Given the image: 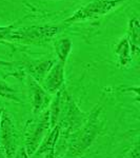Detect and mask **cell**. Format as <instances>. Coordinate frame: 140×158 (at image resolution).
I'll return each instance as SVG.
<instances>
[{"label": "cell", "instance_id": "obj_1", "mask_svg": "<svg viewBox=\"0 0 140 158\" xmlns=\"http://www.w3.org/2000/svg\"><path fill=\"white\" fill-rule=\"evenodd\" d=\"M57 25H32V27H14L6 33L3 40L16 41L27 44H42L49 42L59 33Z\"/></svg>", "mask_w": 140, "mask_h": 158}, {"label": "cell", "instance_id": "obj_2", "mask_svg": "<svg viewBox=\"0 0 140 158\" xmlns=\"http://www.w3.org/2000/svg\"><path fill=\"white\" fill-rule=\"evenodd\" d=\"M100 109L96 108L88 116V119L78 130L79 132H74L73 139L71 141L70 148L68 149L67 156L74 157L84 152L97 137L100 131V120H99Z\"/></svg>", "mask_w": 140, "mask_h": 158}, {"label": "cell", "instance_id": "obj_3", "mask_svg": "<svg viewBox=\"0 0 140 158\" xmlns=\"http://www.w3.org/2000/svg\"><path fill=\"white\" fill-rule=\"evenodd\" d=\"M37 117L27 122L24 130V153L31 158L34 156L42 140L51 129L49 111L45 110Z\"/></svg>", "mask_w": 140, "mask_h": 158}, {"label": "cell", "instance_id": "obj_4", "mask_svg": "<svg viewBox=\"0 0 140 158\" xmlns=\"http://www.w3.org/2000/svg\"><path fill=\"white\" fill-rule=\"evenodd\" d=\"M128 0H92L85 6L78 9L72 16L64 20V23H75L79 21H85L89 19L98 18L111 13L116 7L121 6Z\"/></svg>", "mask_w": 140, "mask_h": 158}, {"label": "cell", "instance_id": "obj_5", "mask_svg": "<svg viewBox=\"0 0 140 158\" xmlns=\"http://www.w3.org/2000/svg\"><path fill=\"white\" fill-rule=\"evenodd\" d=\"M0 147L6 158H15L17 153V133L12 115L2 110L0 115Z\"/></svg>", "mask_w": 140, "mask_h": 158}, {"label": "cell", "instance_id": "obj_6", "mask_svg": "<svg viewBox=\"0 0 140 158\" xmlns=\"http://www.w3.org/2000/svg\"><path fill=\"white\" fill-rule=\"evenodd\" d=\"M27 85H29L30 95H31V103H32L33 114L39 115L45 110H47V106L51 102L50 95L40 83L35 81L33 78L29 76L27 79Z\"/></svg>", "mask_w": 140, "mask_h": 158}, {"label": "cell", "instance_id": "obj_7", "mask_svg": "<svg viewBox=\"0 0 140 158\" xmlns=\"http://www.w3.org/2000/svg\"><path fill=\"white\" fill-rule=\"evenodd\" d=\"M64 69L65 63L57 61L52 65L42 81V88L49 94H56L63 89L64 85Z\"/></svg>", "mask_w": 140, "mask_h": 158}, {"label": "cell", "instance_id": "obj_8", "mask_svg": "<svg viewBox=\"0 0 140 158\" xmlns=\"http://www.w3.org/2000/svg\"><path fill=\"white\" fill-rule=\"evenodd\" d=\"M115 55L117 56V64L121 69H128L133 61L131 47L126 36H123L117 42L115 47Z\"/></svg>", "mask_w": 140, "mask_h": 158}, {"label": "cell", "instance_id": "obj_9", "mask_svg": "<svg viewBox=\"0 0 140 158\" xmlns=\"http://www.w3.org/2000/svg\"><path fill=\"white\" fill-rule=\"evenodd\" d=\"M126 36L129 40L132 54L134 57H137L140 50V23L137 17H133L129 20L128 34Z\"/></svg>", "mask_w": 140, "mask_h": 158}, {"label": "cell", "instance_id": "obj_10", "mask_svg": "<svg viewBox=\"0 0 140 158\" xmlns=\"http://www.w3.org/2000/svg\"><path fill=\"white\" fill-rule=\"evenodd\" d=\"M55 63V60L49 59V60H42V61H36V62H32L27 65V72L29 76L33 78L38 83H42L43 79L45 75L52 68V65Z\"/></svg>", "mask_w": 140, "mask_h": 158}, {"label": "cell", "instance_id": "obj_11", "mask_svg": "<svg viewBox=\"0 0 140 158\" xmlns=\"http://www.w3.org/2000/svg\"><path fill=\"white\" fill-rule=\"evenodd\" d=\"M73 49V43L68 38H61L58 39L55 43V53L57 55L58 61L67 62L68 56Z\"/></svg>", "mask_w": 140, "mask_h": 158}, {"label": "cell", "instance_id": "obj_12", "mask_svg": "<svg viewBox=\"0 0 140 158\" xmlns=\"http://www.w3.org/2000/svg\"><path fill=\"white\" fill-rule=\"evenodd\" d=\"M0 97L6 98L9 100L15 101V102H20L17 91L2 80H0Z\"/></svg>", "mask_w": 140, "mask_h": 158}, {"label": "cell", "instance_id": "obj_13", "mask_svg": "<svg viewBox=\"0 0 140 158\" xmlns=\"http://www.w3.org/2000/svg\"><path fill=\"white\" fill-rule=\"evenodd\" d=\"M126 158H140V152H139V144L137 143L132 150L128 153Z\"/></svg>", "mask_w": 140, "mask_h": 158}, {"label": "cell", "instance_id": "obj_14", "mask_svg": "<svg viewBox=\"0 0 140 158\" xmlns=\"http://www.w3.org/2000/svg\"><path fill=\"white\" fill-rule=\"evenodd\" d=\"M12 27H0V40H3L6 33L11 30Z\"/></svg>", "mask_w": 140, "mask_h": 158}, {"label": "cell", "instance_id": "obj_15", "mask_svg": "<svg viewBox=\"0 0 140 158\" xmlns=\"http://www.w3.org/2000/svg\"><path fill=\"white\" fill-rule=\"evenodd\" d=\"M14 64V62H10V61L0 59V67H13Z\"/></svg>", "mask_w": 140, "mask_h": 158}, {"label": "cell", "instance_id": "obj_16", "mask_svg": "<svg viewBox=\"0 0 140 158\" xmlns=\"http://www.w3.org/2000/svg\"><path fill=\"white\" fill-rule=\"evenodd\" d=\"M1 112H2V110H0V115H1Z\"/></svg>", "mask_w": 140, "mask_h": 158}]
</instances>
